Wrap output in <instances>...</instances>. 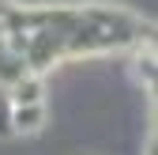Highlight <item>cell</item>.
<instances>
[{"mask_svg": "<svg viewBox=\"0 0 158 155\" xmlns=\"http://www.w3.org/2000/svg\"><path fill=\"white\" fill-rule=\"evenodd\" d=\"M45 121H49V110H45V102H38V106H11V132L15 136H38V132L45 129Z\"/></svg>", "mask_w": 158, "mask_h": 155, "instance_id": "6da1fadb", "label": "cell"}]
</instances>
